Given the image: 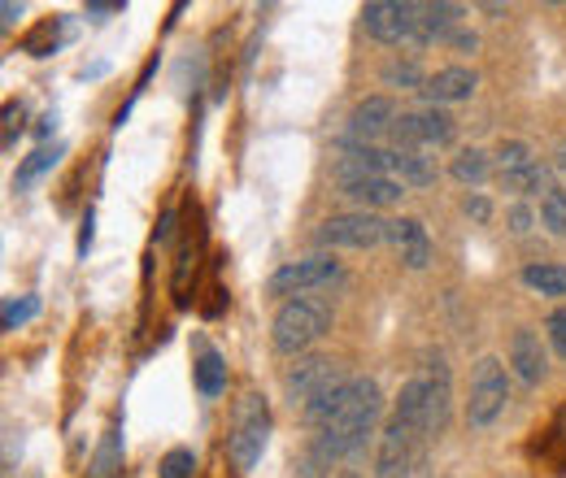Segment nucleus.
<instances>
[{
	"instance_id": "obj_1",
	"label": "nucleus",
	"mask_w": 566,
	"mask_h": 478,
	"mask_svg": "<svg viewBox=\"0 0 566 478\" xmlns=\"http://www.w3.org/2000/svg\"><path fill=\"white\" fill-rule=\"evenodd\" d=\"M379 417H384V392H379V383H375L370 374H354L349 405L340 410V417H336L327 431H318V439H314L310 457H314L318 466L349 461V457H357V453L375 439Z\"/></svg>"
},
{
	"instance_id": "obj_2",
	"label": "nucleus",
	"mask_w": 566,
	"mask_h": 478,
	"mask_svg": "<svg viewBox=\"0 0 566 478\" xmlns=\"http://www.w3.org/2000/svg\"><path fill=\"white\" fill-rule=\"evenodd\" d=\"M327 331H332V305L323 296H296V300H283L271 322V348L280 357H301Z\"/></svg>"
},
{
	"instance_id": "obj_3",
	"label": "nucleus",
	"mask_w": 566,
	"mask_h": 478,
	"mask_svg": "<svg viewBox=\"0 0 566 478\" xmlns=\"http://www.w3.org/2000/svg\"><path fill=\"white\" fill-rule=\"evenodd\" d=\"M510 405V370L501 357H480L471 370V401H467V422L475 431L496 426V417Z\"/></svg>"
},
{
	"instance_id": "obj_4",
	"label": "nucleus",
	"mask_w": 566,
	"mask_h": 478,
	"mask_svg": "<svg viewBox=\"0 0 566 478\" xmlns=\"http://www.w3.org/2000/svg\"><path fill=\"white\" fill-rule=\"evenodd\" d=\"M345 283V266L327 253H314V257H301V262H287L280 270L266 278V296H283V300H296V296H314V291H327Z\"/></svg>"
},
{
	"instance_id": "obj_5",
	"label": "nucleus",
	"mask_w": 566,
	"mask_h": 478,
	"mask_svg": "<svg viewBox=\"0 0 566 478\" xmlns=\"http://www.w3.org/2000/svg\"><path fill=\"white\" fill-rule=\"evenodd\" d=\"M266 439H271V410H266V401H262L258 392H244V401H240V410H235V431H231V444H227L231 466L249 475V470L262 461Z\"/></svg>"
},
{
	"instance_id": "obj_6",
	"label": "nucleus",
	"mask_w": 566,
	"mask_h": 478,
	"mask_svg": "<svg viewBox=\"0 0 566 478\" xmlns=\"http://www.w3.org/2000/svg\"><path fill=\"white\" fill-rule=\"evenodd\" d=\"M392 148L397 152H427V148H449L458 139V123L436 109V105H423V109H410V114H397L392 123Z\"/></svg>"
},
{
	"instance_id": "obj_7",
	"label": "nucleus",
	"mask_w": 566,
	"mask_h": 478,
	"mask_svg": "<svg viewBox=\"0 0 566 478\" xmlns=\"http://www.w3.org/2000/svg\"><path fill=\"white\" fill-rule=\"evenodd\" d=\"M314 240H318L323 248H357V253H366V248H375V244H388V222H384L379 213L354 209V213L327 217Z\"/></svg>"
},
{
	"instance_id": "obj_8",
	"label": "nucleus",
	"mask_w": 566,
	"mask_h": 478,
	"mask_svg": "<svg viewBox=\"0 0 566 478\" xmlns=\"http://www.w3.org/2000/svg\"><path fill=\"white\" fill-rule=\"evenodd\" d=\"M361 26L379 44H415L419 4H410V0H370L361 9Z\"/></svg>"
},
{
	"instance_id": "obj_9",
	"label": "nucleus",
	"mask_w": 566,
	"mask_h": 478,
	"mask_svg": "<svg viewBox=\"0 0 566 478\" xmlns=\"http://www.w3.org/2000/svg\"><path fill=\"white\" fill-rule=\"evenodd\" d=\"M419 457H423V439L397 422H384L375 444V478H406L419 466Z\"/></svg>"
},
{
	"instance_id": "obj_10",
	"label": "nucleus",
	"mask_w": 566,
	"mask_h": 478,
	"mask_svg": "<svg viewBox=\"0 0 566 478\" xmlns=\"http://www.w3.org/2000/svg\"><path fill=\"white\" fill-rule=\"evenodd\" d=\"M419 379L427 387V431L436 439V435H444L449 410H453V370H449V361L440 352H427L423 365H419Z\"/></svg>"
},
{
	"instance_id": "obj_11",
	"label": "nucleus",
	"mask_w": 566,
	"mask_h": 478,
	"mask_svg": "<svg viewBox=\"0 0 566 478\" xmlns=\"http://www.w3.org/2000/svg\"><path fill=\"white\" fill-rule=\"evenodd\" d=\"M336 374H340V365H336L332 357H301V361L283 374V396L292 401V410H305Z\"/></svg>"
},
{
	"instance_id": "obj_12",
	"label": "nucleus",
	"mask_w": 566,
	"mask_h": 478,
	"mask_svg": "<svg viewBox=\"0 0 566 478\" xmlns=\"http://www.w3.org/2000/svg\"><path fill=\"white\" fill-rule=\"evenodd\" d=\"M505 357H510V374H514L523 387H541V383H545V374H549V352H545V343H541L536 331L518 327V331L510 336Z\"/></svg>"
},
{
	"instance_id": "obj_13",
	"label": "nucleus",
	"mask_w": 566,
	"mask_h": 478,
	"mask_svg": "<svg viewBox=\"0 0 566 478\" xmlns=\"http://www.w3.org/2000/svg\"><path fill=\"white\" fill-rule=\"evenodd\" d=\"M392 123H397V105L388 96H366V100H357L354 114H349L345 139H354V144H379V139L392 136Z\"/></svg>"
},
{
	"instance_id": "obj_14",
	"label": "nucleus",
	"mask_w": 566,
	"mask_h": 478,
	"mask_svg": "<svg viewBox=\"0 0 566 478\" xmlns=\"http://www.w3.org/2000/svg\"><path fill=\"white\" fill-rule=\"evenodd\" d=\"M480 92V74L471 66H444L436 70V74H427L423 83V105H436V109H444V105H458V100H471Z\"/></svg>"
},
{
	"instance_id": "obj_15",
	"label": "nucleus",
	"mask_w": 566,
	"mask_h": 478,
	"mask_svg": "<svg viewBox=\"0 0 566 478\" xmlns=\"http://www.w3.org/2000/svg\"><path fill=\"white\" fill-rule=\"evenodd\" d=\"M388 244L397 248L406 270H427L431 266V235L419 217H392L388 222Z\"/></svg>"
},
{
	"instance_id": "obj_16",
	"label": "nucleus",
	"mask_w": 566,
	"mask_h": 478,
	"mask_svg": "<svg viewBox=\"0 0 566 478\" xmlns=\"http://www.w3.org/2000/svg\"><path fill=\"white\" fill-rule=\"evenodd\" d=\"M340 196L354 201L361 213H375V209L401 205L406 188H401L392 174H366V179H354V183H340Z\"/></svg>"
},
{
	"instance_id": "obj_17",
	"label": "nucleus",
	"mask_w": 566,
	"mask_h": 478,
	"mask_svg": "<svg viewBox=\"0 0 566 478\" xmlns=\"http://www.w3.org/2000/svg\"><path fill=\"white\" fill-rule=\"evenodd\" d=\"M349 392H354V374H345V370H340V374H336V379H332V383H327V387H323V392L301 410L305 426H310V431H327V426L340 417V410L349 405Z\"/></svg>"
},
{
	"instance_id": "obj_18",
	"label": "nucleus",
	"mask_w": 566,
	"mask_h": 478,
	"mask_svg": "<svg viewBox=\"0 0 566 478\" xmlns=\"http://www.w3.org/2000/svg\"><path fill=\"white\" fill-rule=\"evenodd\" d=\"M462 4H419V31H415V44L427 49V44H449V35L462 26Z\"/></svg>"
},
{
	"instance_id": "obj_19",
	"label": "nucleus",
	"mask_w": 566,
	"mask_h": 478,
	"mask_svg": "<svg viewBox=\"0 0 566 478\" xmlns=\"http://www.w3.org/2000/svg\"><path fill=\"white\" fill-rule=\"evenodd\" d=\"M192 379H197V392H201L206 401L222 396V387H227V361H222L206 340H197V365H192Z\"/></svg>"
},
{
	"instance_id": "obj_20",
	"label": "nucleus",
	"mask_w": 566,
	"mask_h": 478,
	"mask_svg": "<svg viewBox=\"0 0 566 478\" xmlns=\"http://www.w3.org/2000/svg\"><path fill=\"white\" fill-rule=\"evenodd\" d=\"M388 174H392L401 188H431V183H436V161L423 157V152H397V148H392Z\"/></svg>"
},
{
	"instance_id": "obj_21",
	"label": "nucleus",
	"mask_w": 566,
	"mask_h": 478,
	"mask_svg": "<svg viewBox=\"0 0 566 478\" xmlns=\"http://www.w3.org/2000/svg\"><path fill=\"white\" fill-rule=\"evenodd\" d=\"M493 157L484 148H458V157L449 161V174L462 183V188H484L489 174H493Z\"/></svg>"
},
{
	"instance_id": "obj_22",
	"label": "nucleus",
	"mask_w": 566,
	"mask_h": 478,
	"mask_svg": "<svg viewBox=\"0 0 566 478\" xmlns=\"http://www.w3.org/2000/svg\"><path fill=\"white\" fill-rule=\"evenodd\" d=\"M501 188H505V192H514V196H545V192H554V166L532 161L527 170L505 174V179H501Z\"/></svg>"
},
{
	"instance_id": "obj_23",
	"label": "nucleus",
	"mask_w": 566,
	"mask_h": 478,
	"mask_svg": "<svg viewBox=\"0 0 566 478\" xmlns=\"http://www.w3.org/2000/svg\"><path fill=\"white\" fill-rule=\"evenodd\" d=\"M66 157V144H40L31 157L18 161V174H13V188H31L40 174H49L57 161Z\"/></svg>"
},
{
	"instance_id": "obj_24",
	"label": "nucleus",
	"mask_w": 566,
	"mask_h": 478,
	"mask_svg": "<svg viewBox=\"0 0 566 478\" xmlns=\"http://www.w3.org/2000/svg\"><path fill=\"white\" fill-rule=\"evenodd\" d=\"M523 283L541 296H566V266L558 262H532L523 266Z\"/></svg>"
},
{
	"instance_id": "obj_25",
	"label": "nucleus",
	"mask_w": 566,
	"mask_h": 478,
	"mask_svg": "<svg viewBox=\"0 0 566 478\" xmlns=\"http://www.w3.org/2000/svg\"><path fill=\"white\" fill-rule=\"evenodd\" d=\"M118 470H123V426L114 422L109 435H105V444L92 457V475L87 478H118Z\"/></svg>"
},
{
	"instance_id": "obj_26",
	"label": "nucleus",
	"mask_w": 566,
	"mask_h": 478,
	"mask_svg": "<svg viewBox=\"0 0 566 478\" xmlns=\"http://www.w3.org/2000/svg\"><path fill=\"white\" fill-rule=\"evenodd\" d=\"M536 157H532V144H523V139H501L493 152V166L501 170V179L505 174H518V170H527Z\"/></svg>"
},
{
	"instance_id": "obj_27",
	"label": "nucleus",
	"mask_w": 566,
	"mask_h": 478,
	"mask_svg": "<svg viewBox=\"0 0 566 478\" xmlns=\"http://www.w3.org/2000/svg\"><path fill=\"white\" fill-rule=\"evenodd\" d=\"M541 226H549V235L566 240V188H554L541 196Z\"/></svg>"
},
{
	"instance_id": "obj_28",
	"label": "nucleus",
	"mask_w": 566,
	"mask_h": 478,
	"mask_svg": "<svg viewBox=\"0 0 566 478\" xmlns=\"http://www.w3.org/2000/svg\"><path fill=\"white\" fill-rule=\"evenodd\" d=\"M35 314H40V296H13V300H4V309H0V327H4V331H18V327H27Z\"/></svg>"
},
{
	"instance_id": "obj_29",
	"label": "nucleus",
	"mask_w": 566,
	"mask_h": 478,
	"mask_svg": "<svg viewBox=\"0 0 566 478\" xmlns=\"http://www.w3.org/2000/svg\"><path fill=\"white\" fill-rule=\"evenodd\" d=\"M62 35H66V22H44L35 35H27V40H22V49H27L31 57H49V53L57 49V40H62Z\"/></svg>"
},
{
	"instance_id": "obj_30",
	"label": "nucleus",
	"mask_w": 566,
	"mask_h": 478,
	"mask_svg": "<svg viewBox=\"0 0 566 478\" xmlns=\"http://www.w3.org/2000/svg\"><path fill=\"white\" fill-rule=\"evenodd\" d=\"M384 83L388 87H415V92H423V66L419 62H388L384 66Z\"/></svg>"
},
{
	"instance_id": "obj_31",
	"label": "nucleus",
	"mask_w": 566,
	"mask_h": 478,
	"mask_svg": "<svg viewBox=\"0 0 566 478\" xmlns=\"http://www.w3.org/2000/svg\"><path fill=\"white\" fill-rule=\"evenodd\" d=\"M157 470H161V478H192L197 475V453L192 448H170Z\"/></svg>"
},
{
	"instance_id": "obj_32",
	"label": "nucleus",
	"mask_w": 566,
	"mask_h": 478,
	"mask_svg": "<svg viewBox=\"0 0 566 478\" xmlns=\"http://www.w3.org/2000/svg\"><path fill=\"white\" fill-rule=\"evenodd\" d=\"M536 222H541V213L527 205V201H514V205L505 209V226H510L514 235H527Z\"/></svg>"
},
{
	"instance_id": "obj_33",
	"label": "nucleus",
	"mask_w": 566,
	"mask_h": 478,
	"mask_svg": "<svg viewBox=\"0 0 566 478\" xmlns=\"http://www.w3.org/2000/svg\"><path fill=\"white\" fill-rule=\"evenodd\" d=\"M545 336H549V348L566 361V305H558V309L545 318Z\"/></svg>"
},
{
	"instance_id": "obj_34",
	"label": "nucleus",
	"mask_w": 566,
	"mask_h": 478,
	"mask_svg": "<svg viewBox=\"0 0 566 478\" xmlns=\"http://www.w3.org/2000/svg\"><path fill=\"white\" fill-rule=\"evenodd\" d=\"M22 131H27V109L22 105H4V152H13Z\"/></svg>"
},
{
	"instance_id": "obj_35",
	"label": "nucleus",
	"mask_w": 566,
	"mask_h": 478,
	"mask_svg": "<svg viewBox=\"0 0 566 478\" xmlns=\"http://www.w3.org/2000/svg\"><path fill=\"white\" fill-rule=\"evenodd\" d=\"M449 49H458V53H475V49H480V35L467 31V26H458V31L449 35Z\"/></svg>"
},
{
	"instance_id": "obj_36",
	"label": "nucleus",
	"mask_w": 566,
	"mask_h": 478,
	"mask_svg": "<svg viewBox=\"0 0 566 478\" xmlns=\"http://www.w3.org/2000/svg\"><path fill=\"white\" fill-rule=\"evenodd\" d=\"M92 240H96V213L87 209V213H83V231H78V257L92 253Z\"/></svg>"
},
{
	"instance_id": "obj_37",
	"label": "nucleus",
	"mask_w": 566,
	"mask_h": 478,
	"mask_svg": "<svg viewBox=\"0 0 566 478\" xmlns=\"http://www.w3.org/2000/svg\"><path fill=\"white\" fill-rule=\"evenodd\" d=\"M467 217L489 222V217H493V201H489V196H467Z\"/></svg>"
},
{
	"instance_id": "obj_38",
	"label": "nucleus",
	"mask_w": 566,
	"mask_h": 478,
	"mask_svg": "<svg viewBox=\"0 0 566 478\" xmlns=\"http://www.w3.org/2000/svg\"><path fill=\"white\" fill-rule=\"evenodd\" d=\"M109 13H123V4H118V0H87V18L105 22Z\"/></svg>"
},
{
	"instance_id": "obj_39",
	"label": "nucleus",
	"mask_w": 566,
	"mask_h": 478,
	"mask_svg": "<svg viewBox=\"0 0 566 478\" xmlns=\"http://www.w3.org/2000/svg\"><path fill=\"white\" fill-rule=\"evenodd\" d=\"M18 18H22V4H13V0H4V4H0V26L9 31V26H18Z\"/></svg>"
},
{
	"instance_id": "obj_40",
	"label": "nucleus",
	"mask_w": 566,
	"mask_h": 478,
	"mask_svg": "<svg viewBox=\"0 0 566 478\" xmlns=\"http://www.w3.org/2000/svg\"><path fill=\"white\" fill-rule=\"evenodd\" d=\"M53 131H57V114H44V118H40V127H35V136L49 139Z\"/></svg>"
},
{
	"instance_id": "obj_41",
	"label": "nucleus",
	"mask_w": 566,
	"mask_h": 478,
	"mask_svg": "<svg viewBox=\"0 0 566 478\" xmlns=\"http://www.w3.org/2000/svg\"><path fill=\"white\" fill-rule=\"evenodd\" d=\"M554 174H558V179L566 183V139L558 144V148H554Z\"/></svg>"
},
{
	"instance_id": "obj_42",
	"label": "nucleus",
	"mask_w": 566,
	"mask_h": 478,
	"mask_svg": "<svg viewBox=\"0 0 566 478\" xmlns=\"http://www.w3.org/2000/svg\"><path fill=\"white\" fill-rule=\"evenodd\" d=\"M170 235H175V213H161V226H157V240L166 244Z\"/></svg>"
},
{
	"instance_id": "obj_43",
	"label": "nucleus",
	"mask_w": 566,
	"mask_h": 478,
	"mask_svg": "<svg viewBox=\"0 0 566 478\" xmlns=\"http://www.w3.org/2000/svg\"><path fill=\"white\" fill-rule=\"evenodd\" d=\"M340 478H366V475H357V470H349V475H340Z\"/></svg>"
}]
</instances>
